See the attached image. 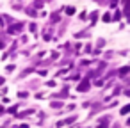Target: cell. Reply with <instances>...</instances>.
Segmentation results:
<instances>
[{"instance_id":"1","label":"cell","mask_w":130,"mask_h":128,"mask_svg":"<svg viewBox=\"0 0 130 128\" xmlns=\"http://www.w3.org/2000/svg\"><path fill=\"white\" fill-rule=\"evenodd\" d=\"M77 89L80 91V93H84V91H87V89H89V80H87V78H86V80H82V82H80V85H78Z\"/></svg>"},{"instance_id":"2","label":"cell","mask_w":130,"mask_h":128,"mask_svg":"<svg viewBox=\"0 0 130 128\" xmlns=\"http://www.w3.org/2000/svg\"><path fill=\"white\" fill-rule=\"evenodd\" d=\"M21 27V23H16V25H13L11 29H9V34H14V32H18V29Z\"/></svg>"},{"instance_id":"3","label":"cell","mask_w":130,"mask_h":128,"mask_svg":"<svg viewBox=\"0 0 130 128\" xmlns=\"http://www.w3.org/2000/svg\"><path fill=\"white\" fill-rule=\"evenodd\" d=\"M128 112H130V105H125V107L121 109V110H119V114H123V116H127Z\"/></svg>"},{"instance_id":"4","label":"cell","mask_w":130,"mask_h":128,"mask_svg":"<svg viewBox=\"0 0 130 128\" xmlns=\"http://www.w3.org/2000/svg\"><path fill=\"white\" fill-rule=\"evenodd\" d=\"M64 11H66V13H68V14H70V16H73V14H75V7H66V9H64Z\"/></svg>"},{"instance_id":"5","label":"cell","mask_w":130,"mask_h":128,"mask_svg":"<svg viewBox=\"0 0 130 128\" xmlns=\"http://www.w3.org/2000/svg\"><path fill=\"white\" fill-rule=\"evenodd\" d=\"M127 73H128V66H125V68H121V70H119V75H121V77H125Z\"/></svg>"},{"instance_id":"6","label":"cell","mask_w":130,"mask_h":128,"mask_svg":"<svg viewBox=\"0 0 130 128\" xmlns=\"http://www.w3.org/2000/svg\"><path fill=\"white\" fill-rule=\"evenodd\" d=\"M102 20H104L105 23H109V21L112 20V16H110V14H104V18H102Z\"/></svg>"},{"instance_id":"7","label":"cell","mask_w":130,"mask_h":128,"mask_svg":"<svg viewBox=\"0 0 130 128\" xmlns=\"http://www.w3.org/2000/svg\"><path fill=\"white\" fill-rule=\"evenodd\" d=\"M52 21H53V23L59 21V13H53V14H52Z\"/></svg>"},{"instance_id":"8","label":"cell","mask_w":130,"mask_h":128,"mask_svg":"<svg viewBox=\"0 0 130 128\" xmlns=\"http://www.w3.org/2000/svg\"><path fill=\"white\" fill-rule=\"evenodd\" d=\"M16 112H18V107H11V109H9V114H14V116H16Z\"/></svg>"},{"instance_id":"9","label":"cell","mask_w":130,"mask_h":128,"mask_svg":"<svg viewBox=\"0 0 130 128\" xmlns=\"http://www.w3.org/2000/svg\"><path fill=\"white\" fill-rule=\"evenodd\" d=\"M96 14H98V13H93V14H91V23H95V21H96Z\"/></svg>"},{"instance_id":"10","label":"cell","mask_w":130,"mask_h":128,"mask_svg":"<svg viewBox=\"0 0 130 128\" xmlns=\"http://www.w3.org/2000/svg\"><path fill=\"white\" fill-rule=\"evenodd\" d=\"M119 18H121V13H119V11H116V14H114V20H119Z\"/></svg>"},{"instance_id":"11","label":"cell","mask_w":130,"mask_h":128,"mask_svg":"<svg viewBox=\"0 0 130 128\" xmlns=\"http://www.w3.org/2000/svg\"><path fill=\"white\" fill-rule=\"evenodd\" d=\"M46 85H48V87H55V82L50 80V82H46Z\"/></svg>"},{"instance_id":"12","label":"cell","mask_w":130,"mask_h":128,"mask_svg":"<svg viewBox=\"0 0 130 128\" xmlns=\"http://www.w3.org/2000/svg\"><path fill=\"white\" fill-rule=\"evenodd\" d=\"M36 29H38V27H36L34 23H30V32H36Z\"/></svg>"},{"instance_id":"13","label":"cell","mask_w":130,"mask_h":128,"mask_svg":"<svg viewBox=\"0 0 130 128\" xmlns=\"http://www.w3.org/2000/svg\"><path fill=\"white\" fill-rule=\"evenodd\" d=\"M4 82H6V80H4V77H0V85H2Z\"/></svg>"},{"instance_id":"14","label":"cell","mask_w":130,"mask_h":128,"mask_svg":"<svg viewBox=\"0 0 130 128\" xmlns=\"http://www.w3.org/2000/svg\"><path fill=\"white\" fill-rule=\"evenodd\" d=\"M4 112H6V109H4V107H0V114H4Z\"/></svg>"},{"instance_id":"15","label":"cell","mask_w":130,"mask_h":128,"mask_svg":"<svg viewBox=\"0 0 130 128\" xmlns=\"http://www.w3.org/2000/svg\"><path fill=\"white\" fill-rule=\"evenodd\" d=\"M2 48H4V43H0V50H2Z\"/></svg>"}]
</instances>
